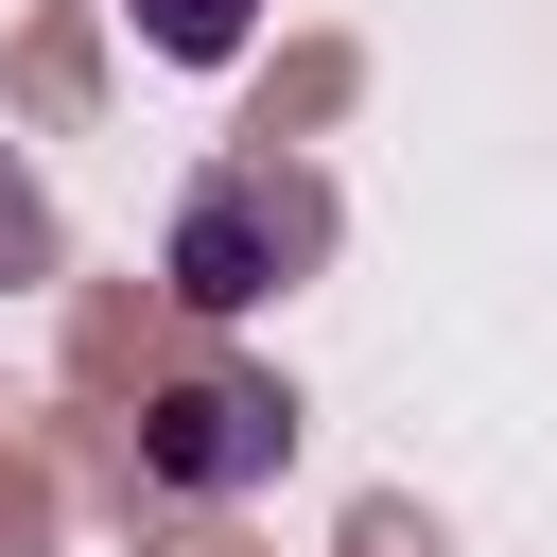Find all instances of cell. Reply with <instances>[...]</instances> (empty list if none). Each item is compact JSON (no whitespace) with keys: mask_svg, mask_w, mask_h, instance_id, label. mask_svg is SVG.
I'll list each match as a JSON object with an SVG mask.
<instances>
[{"mask_svg":"<svg viewBox=\"0 0 557 557\" xmlns=\"http://www.w3.org/2000/svg\"><path fill=\"white\" fill-rule=\"evenodd\" d=\"M313 261H331V191L278 174V157L191 174V191H174V244H157V278H174L191 313H244V296H278V278H313Z\"/></svg>","mask_w":557,"mask_h":557,"instance_id":"obj_1","label":"cell"},{"mask_svg":"<svg viewBox=\"0 0 557 557\" xmlns=\"http://www.w3.org/2000/svg\"><path fill=\"white\" fill-rule=\"evenodd\" d=\"M278 470H296V400H278L261 366H191V383L139 400V487H157V505H244V487H278Z\"/></svg>","mask_w":557,"mask_h":557,"instance_id":"obj_2","label":"cell"},{"mask_svg":"<svg viewBox=\"0 0 557 557\" xmlns=\"http://www.w3.org/2000/svg\"><path fill=\"white\" fill-rule=\"evenodd\" d=\"M122 17H139V52H157V70H226V52L261 35V0H122Z\"/></svg>","mask_w":557,"mask_h":557,"instance_id":"obj_3","label":"cell"}]
</instances>
